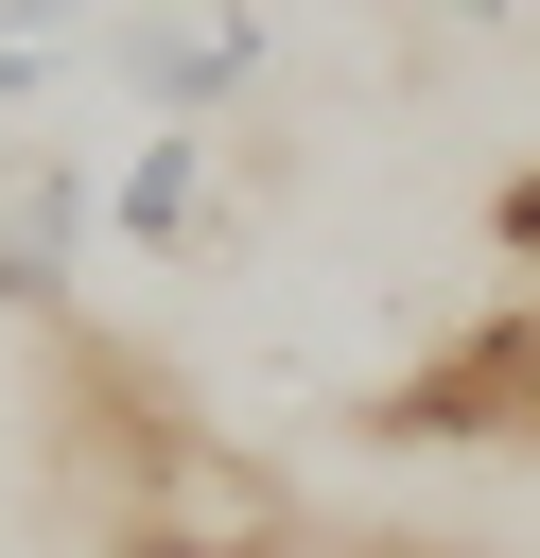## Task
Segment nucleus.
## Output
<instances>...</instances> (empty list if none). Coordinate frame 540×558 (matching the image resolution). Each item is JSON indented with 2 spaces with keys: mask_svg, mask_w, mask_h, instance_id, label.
I'll list each match as a JSON object with an SVG mask.
<instances>
[{
  "mask_svg": "<svg viewBox=\"0 0 540 558\" xmlns=\"http://www.w3.org/2000/svg\"><path fill=\"white\" fill-rule=\"evenodd\" d=\"M366 436H401V453H523L540 436V296H505L453 349H418L401 384H366Z\"/></svg>",
  "mask_w": 540,
  "mask_h": 558,
  "instance_id": "obj_1",
  "label": "nucleus"
},
{
  "mask_svg": "<svg viewBox=\"0 0 540 558\" xmlns=\"http://www.w3.org/2000/svg\"><path fill=\"white\" fill-rule=\"evenodd\" d=\"M105 70H122L157 122H209L226 87H261V17H122V35H105Z\"/></svg>",
  "mask_w": 540,
  "mask_h": 558,
  "instance_id": "obj_2",
  "label": "nucleus"
},
{
  "mask_svg": "<svg viewBox=\"0 0 540 558\" xmlns=\"http://www.w3.org/2000/svg\"><path fill=\"white\" fill-rule=\"evenodd\" d=\"M87 227H105V174L52 140V157H17V209H0V296L17 314H52L70 296V262H87Z\"/></svg>",
  "mask_w": 540,
  "mask_h": 558,
  "instance_id": "obj_3",
  "label": "nucleus"
},
{
  "mask_svg": "<svg viewBox=\"0 0 540 558\" xmlns=\"http://www.w3.org/2000/svg\"><path fill=\"white\" fill-rule=\"evenodd\" d=\"M105 227H122L139 262H192V244H209V122H157V140H122V174H105Z\"/></svg>",
  "mask_w": 540,
  "mask_h": 558,
  "instance_id": "obj_4",
  "label": "nucleus"
},
{
  "mask_svg": "<svg viewBox=\"0 0 540 558\" xmlns=\"http://www.w3.org/2000/svg\"><path fill=\"white\" fill-rule=\"evenodd\" d=\"M105 558H296V541H105Z\"/></svg>",
  "mask_w": 540,
  "mask_h": 558,
  "instance_id": "obj_5",
  "label": "nucleus"
},
{
  "mask_svg": "<svg viewBox=\"0 0 540 558\" xmlns=\"http://www.w3.org/2000/svg\"><path fill=\"white\" fill-rule=\"evenodd\" d=\"M505 244H523V262H540V174H523V192H505Z\"/></svg>",
  "mask_w": 540,
  "mask_h": 558,
  "instance_id": "obj_6",
  "label": "nucleus"
},
{
  "mask_svg": "<svg viewBox=\"0 0 540 558\" xmlns=\"http://www.w3.org/2000/svg\"><path fill=\"white\" fill-rule=\"evenodd\" d=\"M435 17H470V35H505V17H523V0H435Z\"/></svg>",
  "mask_w": 540,
  "mask_h": 558,
  "instance_id": "obj_7",
  "label": "nucleus"
}]
</instances>
